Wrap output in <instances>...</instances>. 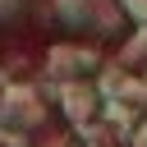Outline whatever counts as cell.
I'll return each mask as SVG.
<instances>
[{"mask_svg":"<svg viewBox=\"0 0 147 147\" xmlns=\"http://www.w3.org/2000/svg\"><path fill=\"white\" fill-rule=\"evenodd\" d=\"M55 87H60V106H64V115H69L78 129H87V124L101 115V92H96L92 78H74V83H55Z\"/></svg>","mask_w":147,"mask_h":147,"instance_id":"4","label":"cell"},{"mask_svg":"<svg viewBox=\"0 0 147 147\" xmlns=\"http://www.w3.org/2000/svg\"><path fill=\"white\" fill-rule=\"evenodd\" d=\"M14 5H18V0H0V18H5V14L14 9Z\"/></svg>","mask_w":147,"mask_h":147,"instance_id":"6","label":"cell"},{"mask_svg":"<svg viewBox=\"0 0 147 147\" xmlns=\"http://www.w3.org/2000/svg\"><path fill=\"white\" fill-rule=\"evenodd\" d=\"M0 124L14 129V133H32V129H41V124H46V96L32 92L28 83L5 87V96H0Z\"/></svg>","mask_w":147,"mask_h":147,"instance_id":"1","label":"cell"},{"mask_svg":"<svg viewBox=\"0 0 147 147\" xmlns=\"http://www.w3.org/2000/svg\"><path fill=\"white\" fill-rule=\"evenodd\" d=\"M119 0H55V14L69 23V28H92V32H106L115 28Z\"/></svg>","mask_w":147,"mask_h":147,"instance_id":"3","label":"cell"},{"mask_svg":"<svg viewBox=\"0 0 147 147\" xmlns=\"http://www.w3.org/2000/svg\"><path fill=\"white\" fill-rule=\"evenodd\" d=\"M119 9H124V14H133V18L147 28V0H119Z\"/></svg>","mask_w":147,"mask_h":147,"instance_id":"5","label":"cell"},{"mask_svg":"<svg viewBox=\"0 0 147 147\" xmlns=\"http://www.w3.org/2000/svg\"><path fill=\"white\" fill-rule=\"evenodd\" d=\"M101 69V55L92 46H74V41H60L51 46L46 55V78L51 83H74V78H96Z\"/></svg>","mask_w":147,"mask_h":147,"instance_id":"2","label":"cell"}]
</instances>
